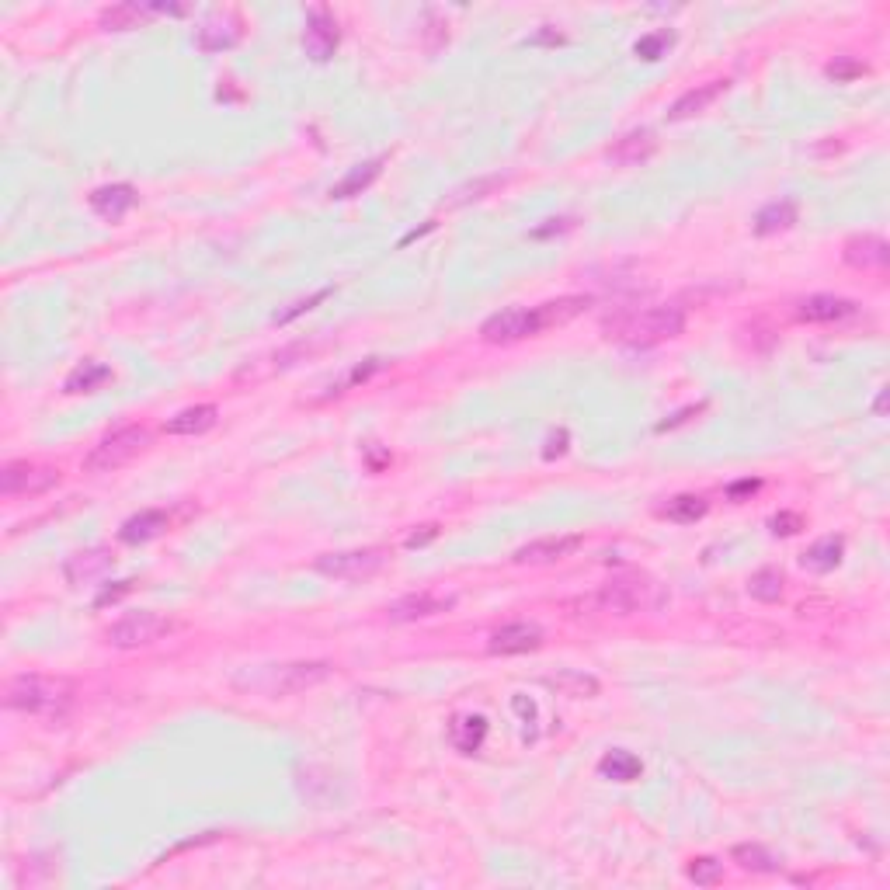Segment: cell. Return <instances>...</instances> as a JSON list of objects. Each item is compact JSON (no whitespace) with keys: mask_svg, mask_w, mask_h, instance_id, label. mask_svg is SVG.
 <instances>
[{"mask_svg":"<svg viewBox=\"0 0 890 890\" xmlns=\"http://www.w3.org/2000/svg\"><path fill=\"white\" fill-rule=\"evenodd\" d=\"M74 703V682L53 675H14L4 685V706L7 710L28 713V717H49L60 720Z\"/></svg>","mask_w":890,"mask_h":890,"instance_id":"1","label":"cell"},{"mask_svg":"<svg viewBox=\"0 0 890 890\" xmlns=\"http://www.w3.org/2000/svg\"><path fill=\"white\" fill-rule=\"evenodd\" d=\"M602 612H616V616H633V612H654L668 602V592L654 578L640 571L619 574V578L605 581L592 598Z\"/></svg>","mask_w":890,"mask_h":890,"instance_id":"2","label":"cell"},{"mask_svg":"<svg viewBox=\"0 0 890 890\" xmlns=\"http://www.w3.org/2000/svg\"><path fill=\"white\" fill-rule=\"evenodd\" d=\"M612 338H623L630 345H654V341L678 338L685 331L682 306H651V310L626 313L609 324Z\"/></svg>","mask_w":890,"mask_h":890,"instance_id":"3","label":"cell"},{"mask_svg":"<svg viewBox=\"0 0 890 890\" xmlns=\"http://www.w3.org/2000/svg\"><path fill=\"white\" fill-rule=\"evenodd\" d=\"M331 675V661H293V665H268L261 675L240 678V685L265 692V696H296V692H306L313 685L327 682Z\"/></svg>","mask_w":890,"mask_h":890,"instance_id":"4","label":"cell"},{"mask_svg":"<svg viewBox=\"0 0 890 890\" xmlns=\"http://www.w3.org/2000/svg\"><path fill=\"white\" fill-rule=\"evenodd\" d=\"M150 445V432L147 428H119V432L105 435L84 459L87 473H112L122 470L126 463H133L143 449Z\"/></svg>","mask_w":890,"mask_h":890,"instance_id":"5","label":"cell"},{"mask_svg":"<svg viewBox=\"0 0 890 890\" xmlns=\"http://www.w3.org/2000/svg\"><path fill=\"white\" fill-rule=\"evenodd\" d=\"M174 623L164 616H157V612H129V616H122L119 623L108 626V644L112 647H122V651H133V647H147L153 644V640H160L164 633H171Z\"/></svg>","mask_w":890,"mask_h":890,"instance_id":"6","label":"cell"},{"mask_svg":"<svg viewBox=\"0 0 890 890\" xmlns=\"http://www.w3.org/2000/svg\"><path fill=\"white\" fill-rule=\"evenodd\" d=\"M386 553L383 550H341V553H324L313 560L317 574L334 581H362L372 578L376 571H383Z\"/></svg>","mask_w":890,"mask_h":890,"instance_id":"7","label":"cell"},{"mask_svg":"<svg viewBox=\"0 0 890 890\" xmlns=\"http://www.w3.org/2000/svg\"><path fill=\"white\" fill-rule=\"evenodd\" d=\"M60 484V470L32 463H7L0 470V494L4 498H39Z\"/></svg>","mask_w":890,"mask_h":890,"instance_id":"8","label":"cell"},{"mask_svg":"<svg viewBox=\"0 0 890 890\" xmlns=\"http://www.w3.org/2000/svg\"><path fill=\"white\" fill-rule=\"evenodd\" d=\"M532 334H536L532 310H525V306H508V310L487 317L484 327H480V338L491 341V345H512V341L532 338Z\"/></svg>","mask_w":890,"mask_h":890,"instance_id":"9","label":"cell"},{"mask_svg":"<svg viewBox=\"0 0 890 890\" xmlns=\"http://www.w3.org/2000/svg\"><path fill=\"white\" fill-rule=\"evenodd\" d=\"M303 49L313 63H327L338 53V21H334L324 7H313V11L306 14Z\"/></svg>","mask_w":890,"mask_h":890,"instance_id":"10","label":"cell"},{"mask_svg":"<svg viewBox=\"0 0 890 890\" xmlns=\"http://www.w3.org/2000/svg\"><path fill=\"white\" fill-rule=\"evenodd\" d=\"M842 258L849 268H859V272H880L890 261V244L877 233H859V237H849L842 247Z\"/></svg>","mask_w":890,"mask_h":890,"instance_id":"11","label":"cell"},{"mask_svg":"<svg viewBox=\"0 0 890 890\" xmlns=\"http://www.w3.org/2000/svg\"><path fill=\"white\" fill-rule=\"evenodd\" d=\"M157 14H185V7L178 4H115L108 11H101V28L105 32H129L140 28L143 21L157 18Z\"/></svg>","mask_w":890,"mask_h":890,"instance_id":"12","label":"cell"},{"mask_svg":"<svg viewBox=\"0 0 890 890\" xmlns=\"http://www.w3.org/2000/svg\"><path fill=\"white\" fill-rule=\"evenodd\" d=\"M91 209L101 216V220L108 223H119L126 213H133L136 202H140V192H136L133 185H126V181H115V185H101L91 192Z\"/></svg>","mask_w":890,"mask_h":890,"instance_id":"13","label":"cell"},{"mask_svg":"<svg viewBox=\"0 0 890 890\" xmlns=\"http://www.w3.org/2000/svg\"><path fill=\"white\" fill-rule=\"evenodd\" d=\"M456 605V598L449 595H432V592H414L404 595L386 609V616L393 623H414V619H428V616H439V612H449Z\"/></svg>","mask_w":890,"mask_h":890,"instance_id":"14","label":"cell"},{"mask_svg":"<svg viewBox=\"0 0 890 890\" xmlns=\"http://www.w3.org/2000/svg\"><path fill=\"white\" fill-rule=\"evenodd\" d=\"M112 567H115L112 550H108V546H91V550H80L63 564V578H67L70 585H87V581L105 578Z\"/></svg>","mask_w":890,"mask_h":890,"instance_id":"15","label":"cell"},{"mask_svg":"<svg viewBox=\"0 0 890 890\" xmlns=\"http://www.w3.org/2000/svg\"><path fill=\"white\" fill-rule=\"evenodd\" d=\"M585 543L581 536H546V539H532L515 550V564H557V560L571 557L578 546Z\"/></svg>","mask_w":890,"mask_h":890,"instance_id":"16","label":"cell"},{"mask_svg":"<svg viewBox=\"0 0 890 890\" xmlns=\"http://www.w3.org/2000/svg\"><path fill=\"white\" fill-rule=\"evenodd\" d=\"M654 150H658V136H654V129H633V133L619 136V140L605 150V157H609L616 167H637V164H644V160H651Z\"/></svg>","mask_w":890,"mask_h":890,"instance_id":"17","label":"cell"},{"mask_svg":"<svg viewBox=\"0 0 890 890\" xmlns=\"http://www.w3.org/2000/svg\"><path fill=\"white\" fill-rule=\"evenodd\" d=\"M588 306H592L588 296H560V299H550V303H539L532 306V327H536V334L550 331V327H564L571 324L574 317H581Z\"/></svg>","mask_w":890,"mask_h":890,"instance_id":"18","label":"cell"},{"mask_svg":"<svg viewBox=\"0 0 890 890\" xmlns=\"http://www.w3.org/2000/svg\"><path fill=\"white\" fill-rule=\"evenodd\" d=\"M240 42V21L233 14H213L209 21H202L195 32V46L202 53H226Z\"/></svg>","mask_w":890,"mask_h":890,"instance_id":"19","label":"cell"},{"mask_svg":"<svg viewBox=\"0 0 890 890\" xmlns=\"http://www.w3.org/2000/svg\"><path fill=\"white\" fill-rule=\"evenodd\" d=\"M543 644V630L536 623H508L498 633H491V654H529Z\"/></svg>","mask_w":890,"mask_h":890,"instance_id":"20","label":"cell"},{"mask_svg":"<svg viewBox=\"0 0 890 890\" xmlns=\"http://www.w3.org/2000/svg\"><path fill=\"white\" fill-rule=\"evenodd\" d=\"M800 320H811V324H838V320H849L859 313V303L845 296H811L800 303Z\"/></svg>","mask_w":890,"mask_h":890,"instance_id":"21","label":"cell"},{"mask_svg":"<svg viewBox=\"0 0 890 890\" xmlns=\"http://www.w3.org/2000/svg\"><path fill=\"white\" fill-rule=\"evenodd\" d=\"M724 91H727V80H710V84L692 87V91H685L682 98L668 108V122H682V119H692V115L706 112Z\"/></svg>","mask_w":890,"mask_h":890,"instance_id":"22","label":"cell"},{"mask_svg":"<svg viewBox=\"0 0 890 890\" xmlns=\"http://www.w3.org/2000/svg\"><path fill=\"white\" fill-rule=\"evenodd\" d=\"M220 421V411H216L213 404H195V407H185V411H178L171 421L164 425L167 435H202L209 432V428Z\"/></svg>","mask_w":890,"mask_h":890,"instance_id":"23","label":"cell"},{"mask_svg":"<svg viewBox=\"0 0 890 890\" xmlns=\"http://www.w3.org/2000/svg\"><path fill=\"white\" fill-rule=\"evenodd\" d=\"M383 164H386V157H372V160H362V164H355L352 171H348L345 178H341L338 185L331 188V199H355V195H362L372 185V181L383 174Z\"/></svg>","mask_w":890,"mask_h":890,"instance_id":"24","label":"cell"},{"mask_svg":"<svg viewBox=\"0 0 890 890\" xmlns=\"http://www.w3.org/2000/svg\"><path fill=\"white\" fill-rule=\"evenodd\" d=\"M842 557H845V539L842 536H824V539H817V543L807 546L804 557H800V564H804L807 571H814V574H828V571H835V567L842 564Z\"/></svg>","mask_w":890,"mask_h":890,"instance_id":"25","label":"cell"},{"mask_svg":"<svg viewBox=\"0 0 890 890\" xmlns=\"http://www.w3.org/2000/svg\"><path fill=\"white\" fill-rule=\"evenodd\" d=\"M164 529H167V515L157 512V508H147V512H140V515H133V519L122 522L119 539H122V543H129V546H140V543L157 539Z\"/></svg>","mask_w":890,"mask_h":890,"instance_id":"26","label":"cell"},{"mask_svg":"<svg viewBox=\"0 0 890 890\" xmlns=\"http://www.w3.org/2000/svg\"><path fill=\"white\" fill-rule=\"evenodd\" d=\"M598 772H602L605 779H612V783H633V779H640V772H644V762H640L633 751L612 748V751H605V755H602Z\"/></svg>","mask_w":890,"mask_h":890,"instance_id":"27","label":"cell"},{"mask_svg":"<svg viewBox=\"0 0 890 890\" xmlns=\"http://www.w3.org/2000/svg\"><path fill=\"white\" fill-rule=\"evenodd\" d=\"M793 223H797V202L779 199V202H769V206L758 209V216H755V233H758V237H772V233L790 230Z\"/></svg>","mask_w":890,"mask_h":890,"instance_id":"28","label":"cell"},{"mask_svg":"<svg viewBox=\"0 0 890 890\" xmlns=\"http://www.w3.org/2000/svg\"><path fill=\"white\" fill-rule=\"evenodd\" d=\"M484 738H487V720L480 717V713H473V717H456L449 724V741L456 744V751H463V755L480 751Z\"/></svg>","mask_w":890,"mask_h":890,"instance_id":"29","label":"cell"},{"mask_svg":"<svg viewBox=\"0 0 890 890\" xmlns=\"http://www.w3.org/2000/svg\"><path fill=\"white\" fill-rule=\"evenodd\" d=\"M108 379H112V369L105 366V362H80V366L70 372L67 383H63V393H70V397H77V393H94L98 386H105Z\"/></svg>","mask_w":890,"mask_h":890,"instance_id":"30","label":"cell"},{"mask_svg":"<svg viewBox=\"0 0 890 890\" xmlns=\"http://www.w3.org/2000/svg\"><path fill=\"white\" fill-rule=\"evenodd\" d=\"M731 859L741 866V870H748V873H776L779 866H783V863H779V856H772L765 845H755V842L734 845Z\"/></svg>","mask_w":890,"mask_h":890,"instance_id":"31","label":"cell"},{"mask_svg":"<svg viewBox=\"0 0 890 890\" xmlns=\"http://www.w3.org/2000/svg\"><path fill=\"white\" fill-rule=\"evenodd\" d=\"M783 574L776 571V567H762V571L751 574L748 581V595L758 598V602H779L783 598Z\"/></svg>","mask_w":890,"mask_h":890,"instance_id":"32","label":"cell"},{"mask_svg":"<svg viewBox=\"0 0 890 890\" xmlns=\"http://www.w3.org/2000/svg\"><path fill=\"white\" fill-rule=\"evenodd\" d=\"M706 501L699 498V494H678V498H671L668 505H665V519H671V522H682V525H689V522H699L706 515Z\"/></svg>","mask_w":890,"mask_h":890,"instance_id":"33","label":"cell"},{"mask_svg":"<svg viewBox=\"0 0 890 890\" xmlns=\"http://www.w3.org/2000/svg\"><path fill=\"white\" fill-rule=\"evenodd\" d=\"M546 685H553V689L567 692V696L574 699H592L598 696V682L592 675H578V671H564V675H553L546 678Z\"/></svg>","mask_w":890,"mask_h":890,"instance_id":"34","label":"cell"},{"mask_svg":"<svg viewBox=\"0 0 890 890\" xmlns=\"http://www.w3.org/2000/svg\"><path fill=\"white\" fill-rule=\"evenodd\" d=\"M671 46H675V32H668V28H661V32L644 35V39H640L637 46H633V53H637V60L654 63V60H661V56H665Z\"/></svg>","mask_w":890,"mask_h":890,"instance_id":"35","label":"cell"},{"mask_svg":"<svg viewBox=\"0 0 890 890\" xmlns=\"http://www.w3.org/2000/svg\"><path fill=\"white\" fill-rule=\"evenodd\" d=\"M501 185V178H477V181H470V185H463V188H456V192H452V199L445 202V206H470V202H480L484 199V195H491L494 188Z\"/></svg>","mask_w":890,"mask_h":890,"instance_id":"36","label":"cell"},{"mask_svg":"<svg viewBox=\"0 0 890 890\" xmlns=\"http://www.w3.org/2000/svg\"><path fill=\"white\" fill-rule=\"evenodd\" d=\"M866 63L856 60V56H835V60L824 67V74H828V80H835V84H849V80L863 77L866 74Z\"/></svg>","mask_w":890,"mask_h":890,"instance_id":"37","label":"cell"},{"mask_svg":"<svg viewBox=\"0 0 890 890\" xmlns=\"http://www.w3.org/2000/svg\"><path fill=\"white\" fill-rule=\"evenodd\" d=\"M720 877H724V863H720V859H713V856L692 859V866H689V880H692V884L710 887V884H717Z\"/></svg>","mask_w":890,"mask_h":890,"instance_id":"38","label":"cell"},{"mask_svg":"<svg viewBox=\"0 0 890 890\" xmlns=\"http://www.w3.org/2000/svg\"><path fill=\"white\" fill-rule=\"evenodd\" d=\"M331 293H334V289H317V293H313V296L296 299V303L289 306V310H279V313H275V324H289V320L303 317L306 310H313V306H317V303H324V299L331 296Z\"/></svg>","mask_w":890,"mask_h":890,"instance_id":"39","label":"cell"},{"mask_svg":"<svg viewBox=\"0 0 890 890\" xmlns=\"http://www.w3.org/2000/svg\"><path fill=\"white\" fill-rule=\"evenodd\" d=\"M769 525H772V532H776V536H793V532L804 529V519H800V515H793V512H783V515H776Z\"/></svg>","mask_w":890,"mask_h":890,"instance_id":"40","label":"cell"},{"mask_svg":"<svg viewBox=\"0 0 890 890\" xmlns=\"http://www.w3.org/2000/svg\"><path fill=\"white\" fill-rule=\"evenodd\" d=\"M567 442H571V435H567V428H557V432L546 439V449H543V459H557L567 452Z\"/></svg>","mask_w":890,"mask_h":890,"instance_id":"41","label":"cell"},{"mask_svg":"<svg viewBox=\"0 0 890 890\" xmlns=\"http://www.w3.org/2000/svg\"><path fill=\"white\" fill-rule=\"evenodd\" d=\"M758 487H762V480H741V484H731V487H727V498H731V501H741V498H748V494H755Z\"/></svg>","mask_w":890,"mask_h":890,"instance_id":"42","label":"cell"},{"mask_svg":"<svg viewBox=\"0 0 890 890\" xmlns=\"http://www.w3.org/2000/svg\"><path fill=\"white\" fill-rule=\"evenodd\" d=\"M703 407H706V404H699V407H685V411H678V414H675V418L661 421V425H658V432H668V428H678V425H685V421H689V418H692V414H699V411H703Z\"/></svg>","mask_w":890,"mask_h":890,"instance_id":"43","label":"cell"},{"mask_svg":"<svg viewBox=\"0 0 890 890\" xmlns=\"http://www.w3.org/2000/svg\"><path fill=\"white\" fill-rule=\"evenodd\" d=\"M129 588H133V581H119V588H108V592H101L98 595V602L94 605H108V602H115V598H122L129 592Z\"/></svg>","mask_w":890,"mask_h":890,"instance_id":"44","label":"cell"},{"mask_svg":"<svg viewBox=\"0 0 890 890\" xmlns=\"http://www.w3.org/2000/svg\"><path fill=\"white\" fill-rule=\"evenodd\" d=\"M571 220H550V226H539V230H532V237H550V233H564L571 230Z\"/></svg>","mask_w":890,"mask_h":890,"instance_id":"45","label":"cell"},{"mask_svg":"<svg viewBox=\"0 0 890 890\" xmlns=\"http://www.w3.org/2000/svg\"><path fill=\"white\" fill-rule=\"evenodd\" d=\"M529 42H532V46H539V42H550V46H560V42H564V35H560V32H553V28H550V25H546V32L532 35V39H529Z\"/></svg>","mask_w":890,"mask_h":890,"instance_id":"46","label":"cell"},{"mask_svg":"<svg viewBox=\"0 0 890 890\" xmlns=\"http://www.w3.org/2000/svg\"><path fill=\"white\" fill-rule=\"evenodd\" d=\"M435 525H425V532H411V536H407V546H425L428 539H435Z\"/></svg>","mask_w":890,"mask_h":890,"instance_id":"47","label":"cell"},{"mask_svg":"<svg viewBox=\"0 0 890 890\" xmlns=\"http://www.w3.org/2000/svg\"><path fill=\"white\" fill-rule=\"evenodd\" d=\"M873 411H877V414H884V411H887V390L877 397V404H873Z\"/></svg>","mask_w":890,"mask_h":890,"instance_id":"48","label":"cell"}]
</instances>
